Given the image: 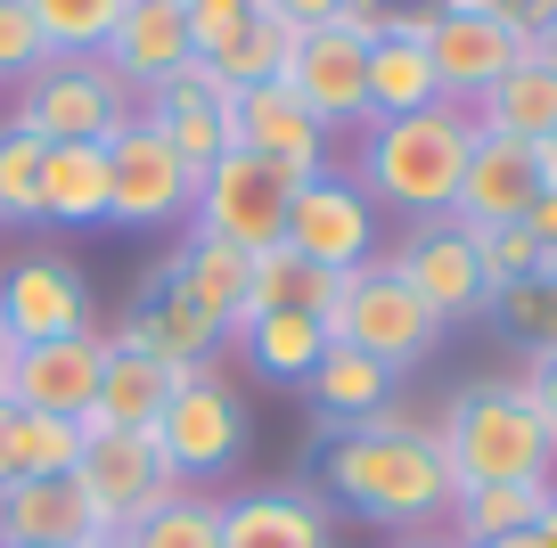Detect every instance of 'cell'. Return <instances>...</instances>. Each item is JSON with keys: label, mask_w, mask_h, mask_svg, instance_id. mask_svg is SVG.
I'll return each mask as SVG.
<instances>
[{"label": "cell", "mask_w": 557, "mask_h": 548, "mask_svg": "<svg viewBox=\"0 0 557 548\" xmlns=\"http://www.w3.org/2000/svg\"><path fill=\"white\" fill-rule=\"evenodd\" d=\"M475 148V115L468 107H418V115L369 123L361 139V197L369 205H394L410 222H443L459 197V172Z\"/></svg>", "instance_id": "3"}, {"label": "cell", "mask_w": 557, "mask_h": 548, "mask_svg": "<svg viewBox=\"0 0 557 548\" xmlns=\"http://www.w3.org/2000/svg\"><path fill=\"white\" fill-rule=\"evenodd\" d=\"M296 172H278L271 155L255 148H222L206 172H197V205H189V229L197 238H222L238 254H262V246L287 238V205H296Z\"/></svg>", "instance_id": "6"}, {"label": "cell", "mask_w": 557, "mask_h": 548, "mask_svg": "<svg viewBox=\"0 0 557 548\" xmlns=\"http://www.w3.org/2000/svg\"><path fill=\"white\" fill-rule=\"evenodd\" d=\"M246 25H255V0H189V58L222 66L246 41Z\"/></svg>", "instance_id": "39"}, {"label": "cell", "mask_w": 557, "mask_h": 548, "mask_svg": "<svg viewBox=\"0 0 557 548\" xmlns=\"http://www.w3.org/2000/svg\"><path fill=\"white\" fill-rule=\"evenodd\" d=\"M99 58L148 99L157 83H173V74L189 66V0H132Z\"/></svg>", "instance_id": "21"}, {"label": "cell", "mask_w": 557, "mask_h": 548, "mask_svg": "<svg viewBox=\"0 0 557 548\" xmlns=\"http://www.w3.org/2000/svg\"><path fill=\"white\" fill-rule=\"evenodd\" d=\"M17 466L25 475H74L83 466V418H17Z\"/></svg>", "instance_id": "36"}, {"label": "cell", "mask_w": 557, "mask_h": 548, "mask_svg": "<svg viewBox=\"0 0 557 548\" xmlns=\"http://www.w3.org/2000/svg\"><path fill=\"white\" fill-rule=\"evenodd\" d=\"M492 320L508 327V336H524L541 352V344H557V278H517V287L492 295Z\"/></svg>", "instance_id": "37"}, {"label": "cell", "mask_w": 557, "mask_h": 548, "mask_svg": "<svg viewBox=\"0 0 557 548\" xmlns=\"http://www.w3.org/2000/svg\"><path fill=\"white\" fill-rule=\"evenodd\" d=\"M484 548H541V532H508V540H484Z\"/></svg>", "instance_id": "47"}, {"label": "cell", "mask_w": 557, "mask_h": 548, "mask_svg": "<svg viewBox=\"0 0 557 548\" xmlns=\"http://www.w3.org/2000/svg\"><path fill=\"white\" fill-rule=\"evenodd\" d=\"M320 475L352 515L385 532H418L451 515V466H443L435 434H369V426H336L320 450Z\"/></svg>", "instance_id": "1"}, {"label": "cell", "mask_w": 557, "mask_h": 548, "mask_svg": "<svg viewBox=\"0 0 557 548\" xmlns=\"http://www.w3.org/2000/svg\"><path fill=\"white\" fill-rule=\"evenodd\" d=\"M238 344H246V369H255V377L304 385L320 369V352H329V327H320L312 311H262V320L238 327Z\"/></svg>", "instance_id": "28"}, {"label": "cell", "mask_w": 557, "mask_h": 548, "mask_svg": "<svg viewBox=\"0 0 557 548\" xmlns=\"http://www.w3.org/2000/svg\"><path fill=\"white\" fill-rule=\"evenodd\" d=\"M230 107H238V83H230V74H213L206 58H189L173 83H157L148 99H139V115L173 139V155H181L189 172H206L213 155L230 148Z\"/></svg>", "instance_id": "15"}, {"label": "cell", "mask_w": 557, "mask_h": 548, "mask_svg": "<svg viewBox=\"0 0 557 548\" xmlns=\"http://www.w3.org/2000/svg\"><path fill=\"white\" fill-rule=\"evenodd\" d=\"M17 418H25L17 401H0V483H17V475H25V466H17Z\"/></svg>", "instance_id": "43"}, {"label": "cell", "mask_w": 557, "mask_h": 548, "mask_svg": "<svg viewBox=\"0 0 557 548\" xmlns=\"http://www.w3.org/2000/svg\"><path fill=\"white\" fill-rule=\"evenodd\" d=\"M549 491L557 483H468V491H451V540L484 548V540H508V532H533Z\"/></svg>", "instance_id": "29"}, {"label": "cell", "mask_w": 557, "mask_h": 548, "mask_svg": "<svg viewBox=\"0 0 557 548\" xmlns=\"http://www.w3.org/2000/svg\"><path fill=\"white\" fill-rule=\"evenodd\" d=\"M304 394L320 401V418H329V426H361L369 410H385V401H394V369H377V360L352 352V344H329V352H320V369L304 377Z\"/></svg>", "instance_id": "30"}, {"label": "cell", "mask_w": 557, "mask_h": 548, "mask_svg": "<svg viewBox=\"0 0 557 548\" xmlns=\"http://www.w3.org/2000/svg\"><path fill=\"white\" fill-rule=\"evenodd\" d=\"M336 287H345V271H312L296 246H262V254H246V320H262V311H312V320L329 327Z\"/></svg>", "instance_id": "26"}, {"label": "cell", "mask_w": 557, "mask_h": 548, "mask_svg": "<svg viewBox=\"0 0 557 548\" xmlns=\"http://www.w3.org/2000/svg\"><path fill=\"white\" fill-rule=\"evenodd\" d=\"M278 83L296 90V107L320 123V132H345V123H369V41L345 34V25H312L287 58Z\"/></svg>", "instance_id": "13"}, {"label": "cell", "mask_w": 557, "mask_h": 548, "mask_svg": "<svg viewBox=\"0 0 557 548\" xmlns=\"http://www.w3.org/2000/svg\"><path fill=\"white\" fill-rule=\"evenodd\" d=\"M394 548H459L451 532H410V540H394Z\"/></svg>", "instance_id": "45"}, {"label": "cell", "mask_w": 557, "mask_h": 548, "mask_svg": "<svg viewBox=\"0 0 557 548\" xmlns=\"http://www.w3.org/2000/svg\"><path fill=\"white\" fill-rule=\"evenodd\" d=\"M329 344H352V352H369L377 369L410 377L418 360H435L443 320H435V311H426V303H418V295L394 278V262H361V271H345V287H336Z\"/></svg>", "instance_id": "5"}, {"label": "cell", "mask_w": 557, "mask_h": 548, "mask_svg": "<svg viewBox=\"0 0 557 548\" xmlns=\"http://www.w3.org/2000/svg\"><path fill=\"white\" fill-rule=\"evenodd\" d=\"M123 548H222V499H206L197 483H173L157 508L123 532Z\"/></svg>", "instance_id": "32"}, {"label": "cell", "mask_w": 557, "mask_h": 548, "mask_svg": "<svg viewBox=\"0 0 557 548\" xmlns=\"http://www.w3.org/2000/svg\"><path fill=\"white\" fill-rule=\"evenodd\" d=\"M524 229H533V246H549V254H557V189H541V205L524 213Z\"/></svg>", "instance_id": "44"}, {"label": "cell", "mask_w": 557, "mask_h": 548, "mask_svg": "<svg viewBox=\"0 0 557 548\" xmlns=\"http://www.w3.org/2000/svg\"><path fill=\"white\" fill-rule=\"evenodd\" d=\"M222 548H336V532L312 491H246L222 499Z\"/></svg>", "instance_id": "24"}, {"label": "cell", "mask_w": 557, "mask_h": 548, "mask_svg": "<svg viewBox=\"0 0 557 548\" xmlns=\"http://www.w3.org/2000/svg\"><path fill=\"white\" fill-rule=\"evenodd\" d=\"M296 25H287V17H271V9H255V25H246V41H238V50H230L222 58V66H213V74H230V83H278V74H287V58H296Z\"/></svg>", "instance_id": "35"}, {"label": "cell", "mask_w": 557, "mask_h": 548, "mask_svg": "<svg viewBox=\"0 0 557 548\" xmlns=\"http://www.w3.org/2000/svg\"><path fill=\"white\" fill-rule=\"evenodd\" d=\"M533 205H541V148L475 132L468 172H459V197H451V222L459 229H508Z\"/></svg>", "instance_id": "16"}, {"label": "cell", "mask_w": 557, "mask_h": 548, "mask_svg": "<svg viewBox=\"0 0 557 548\" xmlns=\"http://www.w3.org/2000/svg\"><path fill=\"white\" fill-rule=\"evenodd\" d=\"M435 450L451 466V491H468V483H557V434L517 377L459 385L435 418Z\"/></svg>", "instance_id": "2"}, {"label": "cell", "mask_w": 557, "mask_h": 548, "mask_svg": "<svg viewBox=\"0 0 557 548\" xmlns=\"http://www.w3.org/2000/svg\"><path fill=\"white\" fill-rule=\"evenodd\" d=\"M468 115H475V132H492V139H524V148L557 139V66L541 50H524L517 66L468 107Z\"/></svg>", "instance_id": "23"}, {"label": "cell", "mask_w": 557, "mask_h": 548, "mask_svg": "<svg viewBox=\"0 0 557 548\" xmlns=\"http://www.w3.org/2000/svg\"><path fill=\"white\" fill-rule=\"evenodd\" d=\"M246 434H255L246 426V401L230 394L213 369H197L173 394V410L157 418V459L173 466V483H206V475H222V466H238Z\"/></svg>", "instance_id": "9"}, {"label": "cell", "mask_w": 557, "mask_h": 548, "mask_svg": "<svg viewBox=\"0 0 557 548\" xmlns=\"http://www.w3.org/2000/svg\"><path fill=\"white\" fill-rule=\"evenodd\" d=\"M533 532H541V548H557V491H549V508H541V524H533Z\"/></svg>", "instance_id": "46"}, {"label": "cell", "mask_w": 557, "mask_h": 548, "mask_svg": "<svg viewBox=\"0 0 557 548\" xmlns=\"http://www.w3.org/2000/svg\"><path fill=\"white\" fill-rule=\"evenodd\" d=\"M25 9H34L41 50H50V58H99L132 0H25Z\"/></svg>", "instance_id": "33"}, {"label": "cell", "mask_w": 557, "mask_h": 548, "mask_svg": "<svg viewBox=\"0 0 557 548\" xmlns=\"http://www.w3.org/2000/svg\"><path fill=\"white\" fill-rule=\"evenodd\" d=\"M230 148L271 155V164L296 172V180L329 172V132L296 107V90H287V83H246L238 90V107H230Z\"/></svg>", "instance_id": "18"}, {"label": "cell", "mask_w": 557, "mask_h": 548, "mask_svg": "<svg viewBox=\"0 0 557 548\" xmlns=\"http://www.w3.org/2000/svg\"><path fill=\"white\" fill-rule=\"evenodd\" d=\"M90 548H123V540H90Z\"/></svg>", "instance_id": "49"}, {"label": "cell", "mask_w": 557, "mask_h": 548, "mask_svg": "<svg viewBox=\"0 0 557 548\" xmlns=\"http://www.w3.org/2000/svg\"><path fill=\"white\" fill-rule=\"evenodd\" d=\"M255 9H271V17H287L296 34H312V25H329L345 0H255Z\"/></svg>", "instance_id": "42"}, {"label": "cell", "mask_w": 557, "mask_h": 548, "mask_svg": "<svg viewBox=\"0 0 557 548\" xmlns=\"http://www.w3.org/2000/svg\"><path fill=\"white\" fill-rule=\"evenodd\" d=\"M66 483L83 491L90 524H99L107 540H123L139 515H148L164 491H173V466L157 459V434H107V426H83V466H74Z\"/></svg>", "instance_id": "8"}, {"label": "cell", "mask_w": 557, "mask_h": 548, "mask_svg": "<svg viewBox=\"0 0 557 548\" xmlns=\"http://www.w3.org/2000/svg\"><path fill=\"white\" fill-rule=\"evenodd\" d=\"M524 50H533L524 34H508L500 17H468V9H435V34H426V66L451 107H475Z\"/></svg>", "instance_id": "17"}, {"label": "cell", "mask_w": 557, "mask_h": 548, "mask_svg": "<svg viewBox=\"0 0 557 548\" xmlns=\"http://www.w3.org/2000/svg\"><path fill=\"white\" fill-rule=\"evenodd\" d=\"M41 139L0 123V222H41Z\"/></svg>", "instance_id": "34"}, {"label": "cell", "mask_w": 557, "mask_h": 548, "mask_svg": "<svg viewBox=\"0 0 557 548\" xmlns=\"http://www.w3.org/2000/svg\"><path fill=\"white\" fill-rule=\"evenodd\" d=\"M517 385L533 394V410L549 418V434H557V344H541V352L524 360V377H517Z\"/></svg>", "instance_id": "41"}, {"label": "cell", "mask_w": 557, "mask_h": 548, "mask_svg": "<svg viewBox=\"0 0 557 548\" xmlns=\"http://www.w3.org/2000/svg\"><path fill=\"white\" fill-rule=\"evenodd\" d=\"M99 369H107V336H50V344H17L9 352V394L34 418H90L99 401Z\"/></svg>", "instance_id": "14"}, {"label": "cell", "mask_w": 557, "mask_h": 548, "mask_svg": "<svg viewBox=\"0 0 557 548\" xmlns=\"http://www.w3.org/2000/svg\"><path fill=\"white\" fill-rule=\"evenodd\" d=\"M132 115H139V90L107 58H41L17 83V107H9V123L34 132L41 148H58V139H99L107 148Z\"/></svg>", "instance_id": "4"}, {"label": "cell", "mask_w": 557, "mask_h": 548, "mask_svg": "<svg viewBox=\"0 0 557 548\" xmlns=\"http://www.w3.org/2000/svg\"><path fill=\"white\" fill-rule=\"evenodd\" d=\"M418 107H443V83H435V66H426V41L377 34L369 41V123L418 115Z\"/></svg>", "instance_id": "31"}, {"label": "cell", "mask_w": 557, "mask_h": 548, "mask_svg": "<svg viewBox=\"0 0 557 548\" xmlns=\"http://www.w3.org/2000/svg\"><path fill=\"white\" fill-rule=\"evenodd\" d=\"M41 58H50V50H41L34 9H25V0H0V83H25Z\"/></svg>", "instance_id": "40"}, {"label": "cell", "mask_w": 557, "mask_h": 548, "mask_svg": "<svg viewBox=\"0 0 557 548\" xmlns=\"http://www.w3.org/2000/svg\"><path fill=\"white\" fill-rule=\"evenodd\" d=\"M197 369H173V360H148L132 344L107 336V369H99V401H90L83 426H107V434H157V418L173 410V394L189 385Z\"/></svg>", "instance_id": "19"}, {"label": "cell", "mask_w": 557, "mask_h": 548, "mask_svg": "<svg viewBox=\"0 0 557 548\" xmlns=\"http://www.w3.org/2000/svg\"><path fill=\"white\" fill-rule=\"evenodd\" d=\"M90 540H107V532L90 524L83 491L66 475L0 483V548H90Z\"/></svg>", "instance_id": "20"}, {"label": "cell", "mask_w": 557, "mask_h": 548, "mask_svg": "<svg viewBox=\"0 0 557 548\" xmlns=\"http://www.w3.org/2000/svg\"><path fill=\"white\" fill-rule=\"evenodd\" d=\"M189 205H197V172L173 155V139L148 115H132L107 139V222L115 229H164V222H189Z\"/></svg>", "instance_id": "7"}, {"label": "cell", "mask_w": 557, "mask_h": 548, "mask_svg": "<svg viewBox=\"0 0 557 548\" xmlns=\"http://www.w3.org/2000/svg\"><path fill=\"white\" fill-rule=\"evenodd\" d=\"M475 238V262H484V287L500 295V287H517V278H541V246H533V229L524 222H508V229H468Z\"/></svg>", "instance_id": "38"}, {"label": "cell", "mask_w": 557, "mask_h": 548, "mask_svg": "<svg viewBox=\"0 0 557 548\" xmlns=\"http://www.w3.org/2000/svg\"><path fill=\"white\" fill-rule=\"evenodd\" d=\"M157 287H173L181 303H197L222 336L246 327V254L222 246V238H197V229H189V238L173 246V262L157 271Z\"/></svg>", "instance_id": "22"}, {"label": "cell", "mask_w": 557, "mask_h": 548, "mask_svg": "<svg viewBox=\"0 0 557 548\" xmlns=\"http://www.w3.org/2000/svg\"><path fill=\"white\" fill-rule=\"evenodd\" d=\"M115 344H132V352H148V360H173V369H213V352H222L230 336L197 303H181L173 287H157L132 320L115 327Z\"/></svg>", "instance_id": "25"}, {"label": "cell", "mask_w": 557, "mask_h": 548, "mask_svg": "<svg viewBox=\"0 0 557 548\" xmlns=\"http://www.w3.org/2000/svg\"><path fill=\"white\" fill-rule=\"evenodd\" d=\"M9 352H17V344H9V336H0V394H9Z\"/></svg>", "instance_id": "48"}, {"label": "cell", "mask_w": 557, "mask_h": 548, "mask_svg": "<svg viewBox=\"0 0 557 548\" xmlns=\"http://www.w3.org/2000/svg\"><path fill=\"white\" fill-rule=\"evenodd\" d=\"M41 222H58V229L107 222V148L99 139H58L41 155Z\"/></svg>", "instance_id": "27"}, {"label": "cell", "mask_w": 557, "mask_h": 548, "mask_svg": "<svg viewBox=\"0 0 557 548\" xmlns=\"http://www.w3.org/2000/svg\"><path fill=\"white\" fill-rule=\"evenodd\" d=\"M0 336L9 344H50V336H90V278L74 254L41 246L0 271Z\"/></svg>", "instance_id": "10"}, {"label": "cell", "mask_w": 557, "mask_h": 548, "mask_svg": "<svg viewBox=\"0 0 557 548\" xmlns=\"http://www.w3.org/2000/svg\"><path fill=\"white\" fill-rule=\"evenodd\" d=\"M278 246H296L312 271H361V262H377V205L345 172H312L296 189V205H287V238Z\"/></svg>", "instance_id": "11"}, {"label": "cell", "mask_w": 557, "mask_h": 548, "mask_svg": "<svg viewBox=\"0 0 557 548\" xmlns=\"http://www.w3.org/2000/svg\"><path fill=\"white\" fill-rule=\"evenodd\" d=\"M394 278L418 295V303L435 311L443 327L451 320H475V311H492V287H484V262H475V238L443 213V222H410V238L394 246Z\"/></svg>", "instance_id": "12"}]
</instances>
